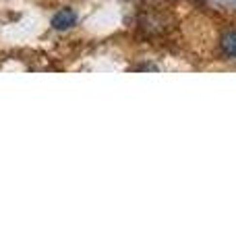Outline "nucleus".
I'll list each match as a JSON object with an SVG mask.
<instances>
[{"instance_id":"obj_2","label":"nucleus","mask_w":236,"mask_h":249,"mask_svg":"<svg viewBox=\"0 0 236 249\" xmlns=\"http://www.w3.org/2000/svg\"><path fill=\"white\" fill-rule=\"evenodd\" d=\"M222 50L228 56H236V31H230L222 37Z\"/></svg>"},{"instance_id":"obj_1","label":"nucleus","mask_w":236,"mask_h":249,"mask_svg":"<svg viewBox=\"0 0 236 249\" xmlns=\"http://www.w3.org/2000/svg\"><path fill=\"white\" fill-rule=\"evenodd\" d=\"M75 23H77V13H75L73 9H62V11H58L56 15H54L52 27L65 31V29H68V27H73Z\"/></svg>"}]
</instances>
